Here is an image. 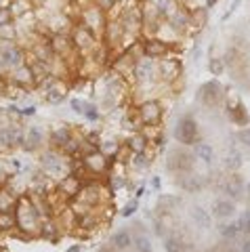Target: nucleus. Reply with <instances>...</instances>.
Segmentation results:
<instances>
[{
    "instance_id": "obj_24",
    "label": "nucleus",
    "mask_w": 250,
    "mask_h": 252,
    "mask_svg": "<svg viewBox=\"0 0 250 252\" xmlns=\"http://www.w3.org/2000/svg\"><path fill=\"white\" fill-rule=\"evenodd\" d=\"M229 116H231V120H233V122H238V124H246V114H244V108L233 109Z\"/></svg>"
},
{
    "instance_id": "obj_28",
    "label": "nucleus",
    "mask_w": 250,
    "mask_h": 252,
    "mask_svg": "<svg viewBox=\"0 0 250 252\" xmlns=\"http://www.w3.org/2000/svg\"><path fill=\"white\" fill-rule=\"evenodd\" d=\"M240 141H244L248 147H250V128H246V130H242L240 132Z\"/></svg>"
},
{
    "instance_id": "obj_11",
    "label": "nucleus",
    "mask_w": 250,
    "mask_h": 252,
    "mask_svg": "<svg viewBox=\"0 0 250 252\" xmlns=\"http://www.w3.org/2000/svg\"><path fill=\"white\" fill-rule=\"evenodd\" d=\"M240 166H242V154L238 149H229L225 156V168L231 172H238Z\"/></svg>"
},
{
    "instance_id": "obj_18",
    "label": "nucleus",
    "mask_w": 250,
    "mask_h": 252,
    "mask_svg": "<svg viewBox=\"0 0 250 252\" xmlns=\"http://www.w3.org/2000/svg\"><path fill=\"white\" fill-rule=\"evenodd\" d=\"M133 244H135V250H137V252H152V242H150V237H147V235L135 237Z\"/></svg>"
},
{
    "instance_id": "obj_23",
    "label": "nucleus",
    "mask_w": 250,
    "mask_h": 252,
    "mask_svg": "<svg viewBox=\"0 0 250 252\" xmlns=\"http://www.w3.org/2000/svg\"><path fill=\"white\" fill-rule=\"evenodd\" d=\"M131 147L137 151V154H143V151H145V139H143V137H135V139H131Z\"/></svg>"
},
{
    "instance_id": "obj_4",
    "label": "nucleus",
    "mask_w": 250,
    "mask_h": 252,
    "mask_svg": "<svg viewBox=\"0 0 250 252\" xmlns=\"http://www.w3.org/2000/svg\"><path fill=\"white\" fill-rule=\"evenodd\" d=\"M139 114H141V120H143L145 124H156L162 116V109L156 101H147V103L141 105Z\"/></svg>"
},
{
    "instance_id": "obj_27",
    "label": "nucleus",
    "mask_w": 250,
    "mask_h": 252,
    "mask_svg": "<svg viewBox=\"0 0 250 252\" xmlns=\"http://www.w3.org/2000/svg\"><path fill=\"white\" fill-rule=\"evenodd\" d=\"M30 141H32V145H38V141H40V130H38V128H32Z\"/></svg>"
},
{
    "instance_id": "obj_3",
    "label": "nucleus",
    "mask_w": 250,
    "mask_h": 252,
    "mask_svg": "<svg viewBox=\"0 0 250 252\" xmlns=\"http://www.w3.org/2000/svg\"><path fill=\"white\" fill-rule=\"evenodd\" d=\"M193 166V158L189 154H183V151H173L171 160H168V168L174 172H189Z\"/></svg>"
},
{
    "instance_id": "obj_31",
    "label": "nucleus",
    "mask_w": 250,
    "mask_h": 252,
    "mask_svg": "<svg viewBox=\"0 0 250 252\" xmlns=\"http://www.w3.org/2000/svg\"><path fill=\"white\" fill-rule=\"evenodd\" d=\"M70 252H80V248H78V246H74V248L70 250Z\"/></svg>"
},
{
    "instance_id": "obj_6",
    "label": "nucleus",
    "mask_w": 250,
    "mask_h": 252,
    "mask_svg": "<svg viewBox=\"0 0 250 252\" xmlns=\"http://www.w3.org/2000/svg\"><path fill=\"white\" fill-rule=\"evenodd\" d=\"M233 210H235V206L231 200H217L212 206V215L217 218H229L233 215Z\"/></svg>"
},
{
    "instance_id": "obj_16",
    "label": "nucleus",
    "mask_w": 250,
    "mask_h": 252,
    "mask_svg": "<svg viewBox=\"0 0 250 252\" xmlns=\"http://www.w3.org/2000/svg\"><path fill=\"white\" fill-rule=\"evenodd\" d=\"M86 166L93 168L95 172L103 170L105 168V156L103 154H91L89 158H86Z\"/></svg>"
},
{
    "instance_id": "obj_25",
    "label": "nucleus",
    "mask_w": 250,
    "mask_h": 252,
    "mask_svg": "<svg viewBox=\"0 0 250 252\" xmlns=\"http://www.w3.org/2000/svg\"><path fill=\"white\" fill-rule=\"evenodd\" d=\"M211 72L214 76L221 74V72H223V61H221V59H212V61H211Z\"/></svg>"
},
{
    "instance_id": "obj_33",
    "label": "nucleus",
    "mask_w": 250,
    "mask_h": 252,
    "mask_svg": "<svg viewBox=\"0 0 250 252\" xmlns=\"http://www.w3.org/2000/svg\"><path fill=\"white\" fill-rule=\"evenodd\" d=\"M248 191H250V185H248Z\"/></svg>"
},
{
    "instance_id": "obj_20",
    "label": "nucleus",
    "mask_w": 250,
    "mask_h": 252,
    "mask_svg": "<svg viewBox=\"0 0 250 252\" xmlns=\"http://www.w3.org/2000/svg\"><path fill=\"white\" fill-rule=\"evenodd\" d=\"M15 227V216H11L9 212H2L0 215V229H11Z\"/></svg>"
},
{
    "instance_id": "obj_2",
    "label": "nucleus",
    "mask_w": 250,
    "mask_h": 252,
    "mask_svg": "<svg viewBox=\"0 0 250 252\" xmlns=\"http://www.w3.org/2000/svg\"><path fill=\"white\" fill-rule=\"evenodd\" d=\"M223 99V86L212 80V82H206L204 86L200 89V101L208 105V108H214V105H219Z\"/></svg>"
},
{
    "instance_id": "obj_14",
    "label": "nucleus",
    "mask_w": 250,
    "mask_h": 252,
    "mask_svg": "<svg viewBox=\"0 0 250 252\" xmlns=\"http://www.w3.org/2000/svg\"><path fill=\"white\" fill-rule=\"evenodd\" d=\"M135 76L139 78V80H147V78H152V61L150 57H145L143 61H139L135 65Z\"/></svg>"
},
{
    "instance_id": "obj_5",
    "label": "nucleus",
    "mask_w": 250,
    "mask_h": 252,
    "mask_svg": "<svg viewBox=\"0 0 250 252\" xmlns=\"http://www.w3.org/2000/svg\"><path fill=\"white\" fill-rule=\"evenodd\" d=\"M223 191H225L227 196H231V198H238L242 191H244V183H242V179L238 175H233L231 172V177H227L225 185H223Z\"/></svg>"
},
{
    "instance_id": "obj_7",
    "label": "nucleus",
    "mask_w": 250,
    "mask_h": 252,
    "mask_svg": "<svg viewBox=\"0 0 250 252\" xmlns=\"http://www.w3.org/2000/svg\"><path fill=\"white\" fill-rule=\"evenodd\" d=\"M145 55L150 59H156V57H162L166 55V44L162 40H147L145 42Z\"/></svg>"
},
{
    "instance_id": "obj_22",
    "label": "nucleus",
    "mask_w": 250,
    "mask_h": 252,
    "mask_svg": "<svg viewBox=\"0 0 250 252\" xmlns=\"http://www.w3.org/2000/svg\"><path fill=\"white\" fill-rule=\"evenodd\" d=\"M240 227H242V234H246V235H250V210L248 212H244V215L240 216Z\"/></svg>"
},
{
    "instance_id": "obj_32",
    "label": "nucleus",
    "mask_w": 250,
    "mask_h": 252,
    "mask_svg": "<svg viewBox=\"0 0 250 252\" xmlns=\"http://www.w3.org/2000/svg\"><path fill=\"white\" fill-rule=\"evenodd\" d=\"M101 252H112V250H101Z\"/></svg>"
},
{
    "instance_id": "obj_19",
    "label": "nucleus",
    "mask_w": 250,
    "mask_h": 252,
    "mask_svg": "<svg viewBox=\"0 0 250 252\" xmlns=\"http://www.w3.org/2000/svg\"><path fill=\"white\" fill-rule=\"evenodd\" d=\"M53 141H55L57 145H67L70 143V132H67L65 128H59L55 135H53Z\"/></svg>"
},
{
    "instance_id": "obj_30",
    "label": "nucleus",
    "mask_w": 250,
    "mask_h": 252,
    "mask_svg": "<svg viewBox=\"0 0 250 252\" xmlns=\"http://www.w3.org/2000/svg\"><path fill=\"white\" fill-rule=\"evenodd\" d=\"M240 252H250V240L242 244V250H240Z\"/></svg>"
},
{
    "instance_id": "obj_21",
    "label": "nucleus",
    "mask_w": 250,
    "mask_h": 252,
    "mask_svg": "<svg viewBox=\"0 0 250 252\" xmlns=\"http://www.w3.org/2000/svg\"><path fill=\"white\" fill-rule=\"evenodd\" d=\"M181 185H183V189H187V191L200 189V181H198V179H193V177H185L183 181H181Z\"/></svg>"
},
{
    "instance_id": "obj_15",
    "label": "nucleus",
    "mask_w": 250,
    "mask_h": 252,
    "mask_svg": "<svg viewBox=\"0 0 250 252\" xmlns=\"http://www.w3.org/2000/svg\"><path fill=\"white\" fill-rule=\"evenodd\" d=\"M44 166H46L49 172H59L63 168V160L61 158H57L55 154H46L44 156Z\"/></svg>"
},
{
    "instance_id": "obj_13",
    "label": "nucleus",
    "mask_w": 250,
    "mask_h": 252,
    "mask_svg": "<svg viewBox=\"0 0 250 252\" xmlns=\"http://www.w3.org/2000/svg\"><path fill=\"white\" fill-rule=\"evenodd\" d=\"M112 244L116 246V250H126V248L133 244V237H131V234H128V231H118V234H114Z\"/></svg>"
},
{
    "instance_id": "obj_10",
    "label": "nucleus",
    "mask_w": 250,
    "mask_h": 252,
    "mask_svg": "<svg viewBox=\"0 0 250 252\" xmlns=\"http://www.w3.org/2000/svg\"><path fill=\"white\" fill-rule=\"evenodd\" d=\"M195 156H198L202 162L211 164V162L214 160V149H212L208 143H204V141H198V143H195Z\"/></svg>"
},
{
    "instance_id": "obj_12",
    "label": "nucleus",
    "mask_w": 250,
    "mask_h": 252,
    "mask_svg": "<svg viewBox=\"0 0 250 252\" xmlns=\"http://www.w3.org/2000/svg\"><path fill=\"white\" fill-rule=\"evenodd\" d=\"M219 234L225 237V240L231 242L242 234V227H240V223H225V225H221L219 227Z\"/></svg>"
},
{
    "instance_id": "obj_29",
    "label": "nucleus",
    "mask_w": 250,
    "mask_h": 252,
    "mask_svg": "<svg viewBox=\"0 0 250 252\" xmlns=\"http://www.w3.org/2000/svg\"><path fill=\"white\" fill-rule=\"evenodd\" d=\"M135 208H137V204H135V202H133V204H128L126 210L122 212V215H124V216H128V215H131V212H135Z\"/></svg>"
},
{
    "instance_id": "obj_26",
    "label": "nucleus",
    "mask_w": 250,
    "mask_h": 252,
    "mask_svg": "<svg viewBox=\"0 0 250 252\" xmlns=\"http://www.w3.org/2000/svg\"><path fill=\"white\" fill-rule=\"evenodd\" d=\"M95 191H97L95 187H89V189H84V194H95ZM82 198H84V200H89L91 204H95V202L99 200V196H82Z\"/></svg>"
},
{
    "instance_id": "obj_9",
    "label": "nucleus",
    "mask_w": 250,
    "mask_h": 252,
    "mask_svg": "<svg viewBox=\"0 0 250 252\" xmlns=\"http://www.w3.org/2000/svg\"><path fill=\"white\" fill-rule=\"evenodd\" d=\"M192 218H193V223L198 225V227H202V229H208L212 225V216L208 215L204 208H193L192 210Z\"/></svg>"
},
{
    "instance_id": "obj_17",
    "label": "nucleus",
    "mask_w": 250,
    "mask_h": 252,
    "mask_svg": "<svg viewBox=\"0 0 250 252\" xmlns=\"http://www.w3.org/2000/svg\"><path fill=\"white\" fill-rule=\"evenodd\" d=\"M174 9H177L174 0H160V2H158V13H160V15H171L173 17L174 13H177Z\"/></svg>"
},
{
    "instance_id": "obj_1",
    "label": "nucleus",
    "mask_w": 250,
    "mask_h": 252,
    "mask_svg": "<svg viewBox=\"0 0 250 252\" xmlns=\"http://www.w3.org/2000/svg\"><path fill=\"white\" fill-rule=\"evenodd\" d=\"M174 137H177L179 143L183 145H195L198 143V124L193 122V118H183L179 122L177 130H174Z\"/></svg>"
},
{
    "instance_id": "obj_8",
    "label": "nucleus",
    "mask_w": 250,
    "mask_h": 252,
    "mask_svg": "<svg viewBox=\"0 0 250 252\" xmlns=\"http://www.w3.org/2000/svg\"><path fill=\"white\" fill-rule=\"evenodd\" d=\"M164 248H166V252H192V248L183 240H179L177 235H168L164 240Z\"/></svg>"
}]
</instances>
